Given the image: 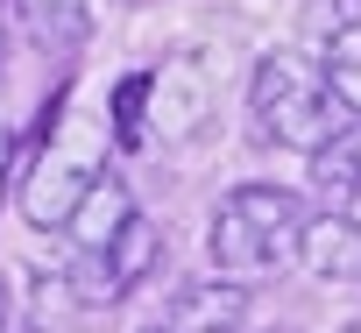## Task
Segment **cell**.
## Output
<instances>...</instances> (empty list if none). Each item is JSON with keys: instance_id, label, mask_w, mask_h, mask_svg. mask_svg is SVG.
<instances>
[{"instance_id": "6da1fadb", "label": "cell", "mask_w": 361, "mask_h": 333, "mask_svg": "<svg viewBox=\"0 0 361 333\" xmlns=\"http://www.w3.org/2000/svg\"><path fill=\"white\" fill-rule=\"evenodd\" d=\"M106 114L92 121V114H78V99H71V85H57L50 92V107H43V135H36V156H29V171H22V220L36 227V234H50V227H64L71 213H78V199L106 178Z\"/></svg>"}, {"instance_id": "7a4b0ae2", "label": "cell", "mask_w": 361, "mask_h": 333, "mask_svg": "<svg viewBox=\"0 0 361 333\" xmlns=\"http://www.w3.org/2000/svg\"><path fill=\"white\" fill-rule=\"evenodd\" d=\"M248 121H255V142H269V149H298V156H319L354 114L333 99L319 57L269 50V57L255 64V78H248Z\"/></svg>"}, {"instance_id": "3957f363", "label": "cell", "mask_w": 361, "mask_h": 333, "mask_svg": "<svg viewBox=\"0 0 361 333\" xmlns=\"http://www.w3.org/2000/svg\"><path fill=\"white\" fill-rule=\"evenodd\" d=\"M298 227H305V199L290 185H234L213 206L206 262L234 284H262L283 262H298Z\"/></svg>"}, {"instance_id": "277c9868", "label": "cell", "mask_w": 361, "mask_h": 333, "mask_svg": "<svg viewBox=\"0 0 361 333\" xmlns=\"http://www.w3.org/2000/svg\"><path fill=\"white\" fill-rule=\"evenodd\" d=\"M156 255H163V227H156L149 213H135L106 248H78V262L64 270V284H71V298H78V305H92V312H99V305H121V298L156 270Z\"/></svg>"}, {"instance_id": "5b68a950", "label": "cell", "mask_w": 361, "mask_h": 333, "mask_svg": "<svg viewBox=\"0 0 361 333\" xmlns=\"http://www.w3.org/2000/svg\"><path fill=\"white\" fill-rule=\"evenodd\" d=\"M206 121H213V78H206L199 57H163V64H149V142L185 149Z\"/></svg>"}, {"instance_id": "8992f818", "label": "cell", "mask_w": 361, "mask_h": 333, "mask_svg": "<svg viewBox=\"0 0 361 333\" xmlns=\"http://www.w3.org/2000/svg\"><path fill=\"white\" fill-rule=\"evenodd\" d=\"M8 15L50 64H71L92 36V0H8Z\"/></svg>"}, {"instance_id": "52a82bcc", "label": "cell", "mask_w": 361, "mask_h": 333, "mask_svg": "<svg viewBox=\"0 0 361 333\" xmlns=\"http://www.w3.org/2000/svg\"><path fill=\"white\" fill-rule=\"evenodd\" d=\"M298 262L312 270V277H361V227L347 220V206H319V213H305V227H298Z\"/></svg>"}, {"instance_id": "ba28073f", "label": "cell", "mask_w": 361, "mask_h": 333, "mask_svg": "<svg viewBox=\"0 0 361 333\" xmlns=\"http://www.w3.org/2000/svg\"><path fill=\"white\" fill-rule=\"evenodd\" d=\"M163 326H170V333H241V326H248V291H241L234 277L192 284V291H177V305H170Z\"/></svg>"}, {"instance_id": "9c48e42d", "label": "cell", "mask_w": 361, "mask_h": 333, "mask_svg": "<svg viewBox=\"0 0 361 333\" xmlns=\"http://www.w3.org/2000/svg\"><path fill=\"white\" fill-rule=\"evenodd\" d=\"M128 220H135V192H128V178H121V171H106V178L78 199V213L64 220V234H71L78 248H106Z\"/></svg>"}, {"instance_id": "30bf717a", "label": "cell", "mask_w": 361, "mask_h": 333, "mask_svg": "<svg viewBox=\"0 0 361 333\" xmlns=\"http://www.w3.org/2000/svg\"><path fill=\"white\" fill-rule=\"evenodd\" d=\"M305 163H312V178H319L326 199H347V192L361 185V121H347V128H340L319 156H305Z\"/></svg>"}, {"instance_id": "8fae6325", "label": "cell", "mask_w": 361, "mask_h": 333, "mask_svg": "<svg viewBox=\"0 0 361 333\" xmlns=\"http://www.w3.org/2000/svg\"><path fill=\"white\" fill-rule=\"evenodd\" d=\"M106 128L121 149H149V71H128L106 92Z\"/></svg>"}, {"instance_id": "7c38bea8", "label": "cell", "mask_w": 361, "mask_h": 333, "mask_svg": "<svg viewBox=\"0 0 361 333\" xmlns=\"http://www.w3.org/2000/svg\"><path fill=\"white\" fill-rule=\"evenodd\" d=\"M319 64H326V85H333V99L361 121V22L340 36V43H326L319 50Z\"/></svg>"}, {"instance_id": "4fadbf2b", "label": "cell", "mask_w": 361, "mask_h": 333, "mask_svg": "<svg viewBox=\"0 0 361 333\" xmlns=\"http://www.w3.org/2000/svg\"><path fill=\"white\" fill-rule=\"evenodd\" d=\"M361 22V0H305V50L319 57L326 43H340Z\"/></svg>"}, {"instance_id": "5bb4252c", "label": "cell", "mask_w": 361, "mask_h": 333, "mask_svg": "<svg viewBox=\"0 0 361 333\" xmlns=\"http://www.w3.org/2000/svg\"><path fill=\"white\" fill-rule=\"evenodd\" d=\"M333 206H347V220H354V227H361V185H354V192H347V199H333Z\"/></svg>"}, {"instance_id": "9a60e30c", "label": "cell", "mask_w": 361, "mask_h": 333, "mask_svg": "<svg viewBox=\"0 0 361 333\" xmlns=\"http://www.w3.org/2000/svg\"><path fill=\"white\" fill-rule=\"evenodd\" d=\"M8 312H15V298H8V284H0V333H8Z\"/></svg>"}, {"instance_id": "2e32d148", "label": "cell", "mask_w": 361, "mask_h": 333, "mask_svg": "<svg viewBox=\"0 0 361 333\" xmlns=\"http://www.w3.org/2000/svg\"><path fill=\"white\" fill-rule=\"evenodd\" d=\"M0 57H8V8H0Z\"/></svg>"}, {"instance_id": "e0dca14e", "label": "cell", "mask_w": 361, "mask_h": 333, "mask_svg": "<svg viewBox=\"0 0 361 333\" xmlns=\"http://www.w3.org/2000/svg\"><path fill=\"white\" fill-rule=\"evenodd\" d=\"M149 333H170V326H149Z\"/></svg>"}]
</instances>
